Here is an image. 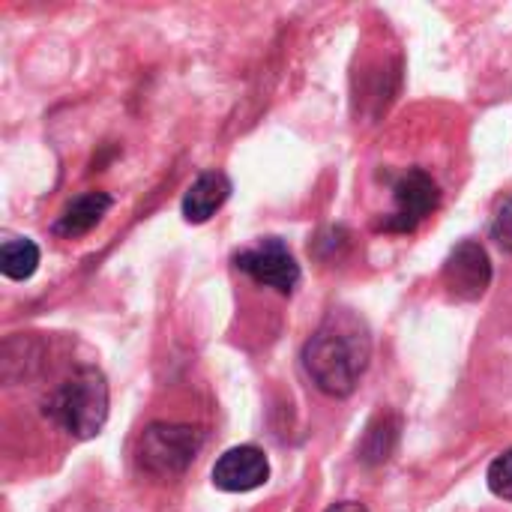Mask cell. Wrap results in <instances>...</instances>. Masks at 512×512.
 <instances>
[{
	"label": "cell",
	"instance_id": "6da1fadb",
	"mask_svg": "<svg viewBox=\"0 0 512 512\" xmlns=\"http://www.w3.org/2000/svg\"><path fill=\"white\" fill-rule=\"evenodd\" d=\"M372 357V339L366 324L348 312L333 309L303 348V363L315 387L327 396L345 399L357 390L360 375Z\"/></svg>",
	"mask_w": 512,
	"mask_h": 512
},
{
	"label": "cell",
	"instance_id": "7a4b0ae2",
	"mask_svg": "<svg viewBox=\"0 0 512 512\" xmlns=\"http://www.w3.org/2000/svg\"><path fill=\"white\" fill-rule=\"evenodd\" d=\"M45 411L75 438L87 441L102 432L108 420V384L99 369H78L66 378L54 396L48 399Z\"/></svg>",
	"mask_w": 512,
	"mask_h": 512
},
{
	"label": "cell",
	"instance_id": "3957f363",
	"mask_svg": "<svg viewBox=\"0 0 512 512\" xmlns=\"http://www.w3.org/2000/svg\"><path fill=\"white\" fill-rule=\"evenodd\" d=\"M201 450V432L177 423H153L138 441V465L165 480L183 474Z\"/></svg>",
	"mask_w": 512,
	"mask_h": 512
},
{
	"label": "cell",
	"instance_id": "277c9868",
	"mask_svg": "<svg viewBox=\"0 0 512 512\" xmlns=\"http://www.w3.org/2000/svg\"><path fill=\"white\" fill-rule=\"evenodd\" d=\"M234 264L252 276L258 285L276 288L279 294H291L300 282V264L294 261L291 249L279 237H264L255 246H246L234 255Z\"/></svg>",
	"mask_w": 512,
	"mask_h": 512
},
{
	"label": "cell",
	"instance_id": "5b68a950",
	"mask_svg": "<svg viewBox=\"0 0 512 512\" xmlns=\"http://www.w3.org/2000/svg\"><path fill=\"white\" fill-rule=\"evenodd\" d=\"M393 198H396V207L378 228L393 231V234H408L438 207L441 189L432 180V174H426L423 168H411L396 180Z\"/></svg>",
	"mask_w": 512,
	"mask_h": 512
},
{
	"label": "cell",
	"instance_id": "8992f818",
	"mask_svg": "<svg viewBox=\"0 0 512 512\" xmlns=\"http://www.w3.org/2000/svg\"><path fill=\"white\" fill-rule=\"evenodd\" d=\"M441 282H444V288H447V294L453 300H462V303L480 300L489 291V285H492V261H489V252L477 240L459 243L447 255V261H444Z\"/></svg>",
	"mask_w": 512,
	"mask_h": 512
},
{
	"label": "cell",
	"instance_id": "52a82bcc",
	"mask_svg": "<svg viewBox=\"0 0 512 512\" xmlns=\"http://www.w3.org/2000/svg\"><path fill=\"white\" fill-rule=\"evenodd\" d=\"M270 477V462L258 447H234L219 456L213 468V486L222 492H252Z\"/></svg>",
	"mask_w": 512,
	"mask_h": 512
},
{
	"label": "cell",
	"instance_id": "ba28073f",
	"mask_svg": "<svg viewBox=\"0 0 512 512\" xmlns=\"http://www.w3.org/2000/svg\"><path fill=\"white\" fill-rule=\"evenodd\" d=\"M231 195V180L222 171H204L183 195V219L192 225L207 222Z\"/></svg>",
	"mask_w": 512,
	"mask_h": 512
},
{
	"label": "cell",
	"instance_id": "9c48e42d",
	"mask_svg": "<svg viewBox=\"0 0 512 512\" xmlns=\"http://www.w3.org/2000/svg\"><path fill=\"white\" fill-rule=\"evenodd\" d=\"M111 204L114 201H111L108 192H84V195H78L60 213V219L54 222V234L57 237H81V234L93 231L105 219V213L111 210Z\"/></svg>",
	"mask_w": 512,
	"mask_h": 512
},
{
	"label": "cell",
	"instance_id": "30bf717a",
	"mask_svg": "<svg viewBox=\"0 0 512 512\" xmlns=\"http://www.w3.org/2000/svg\"><path fill=\"white\" fill-rule=\"evenodd\" d=\"M39 267V246L27 237H9L0 246V270L6 279L24 282Z\"/></svg>",
	"mask_w": 512,
	"mask_h": 512
},
{
	"label": "cell",
	"instance_id": "8fae6325",
	"mask_svg": "<svg viewBox=\"0 0 512 512\" xmlns=\"http://www.w3.org/2000/svg\"><path fill=\"white\" fill-rule=\"evenodd\" d=\"M489 489L492 495L504 498V501H512V450L501 453L492 468H489Z\"/></svg>",
	"mask_w": 512,
	"mask_h": 512
},
{
	"label": "cell",
	"instance_id": "7c38bea8",
	"mask_svg": "<svg viewBox=\"0 0 512 512\" xmlns=\"http://www.w3.org/2000/svg\"><path fill=\"white\" fill-rule=\"evenodd\" d=\"M492 240L504 249L512 252V198H504L495 210V219H492Z\"/></svg>",
	"mask_w": 512,
	"mask_h": 512
},
{
	"label": "cell",
	"instance_id": "4fadbf2b",
	"mask_svg": "<svg viewBox=\"0 0 512 512\" xmlns=\"http://www.w3.org/2000/svg\"><path fill=\"white\" fill-rule=\"evenodd\" d=\"M327 512H366L363 504H354V501H342V504H333Z\"/></svg>",
	"mask_w": 512,
	"mask_h": 512
}]
</instances>
